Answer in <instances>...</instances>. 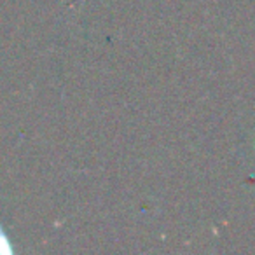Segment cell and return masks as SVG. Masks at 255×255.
<instances>
[{
	"instance_id": "1",
	"label": "cell",
	"mask_w": 255,
	"mask_h": 255,
	"mask_svg": "<svg viewBox=\"0 0 255 255\" xmlns=\"http://www.w3.org/2000/svg\"><path fill=\"white\" fill-rule=\"evenodd\" d=\"M12 252V247L11 243H9V238L5 236V233L2 231V227H0V254H11Z\"/></svg>"
}]
</instances>
